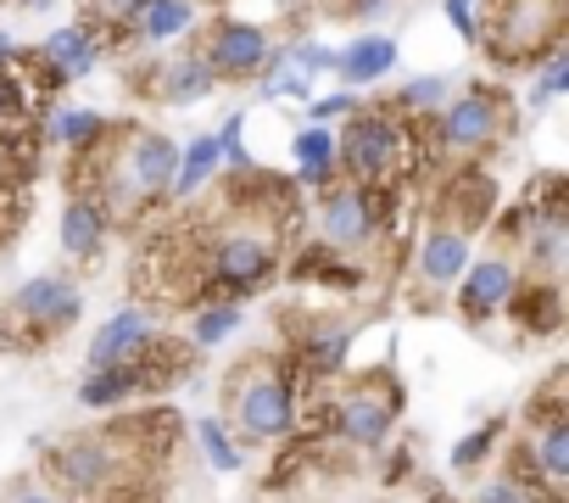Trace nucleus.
<instances>
[{"instance_id":"obj_9","label":"nucleus","mask_w":569,"mask_h":503,"mask_svg":"<svg viewBox=\"0 0 569 503\" xmlns=\"http://www.w3.org/2000/svg\"><path fill=\"white\" fill-rule=\"evenodd\" d=\"M268 51H273V46H268V34H262L257 23L223 18V23H212V34H207V46H201L196 57L207 62V73H212V79L240 85V79H257V73H262Z\"/></svg>"},{"instance_id":"obj_32","label":"nucleus","mask_w":569,"mask_h":503,"mask_svg":"<svg viewBox=\"0 0 569 503\" xmlns=\"http://www.w3.org/2000/svg\"><path fill=\"white\" fill-rule=\"evenodd\" d=\"M246 112H229L223 118V129H218V157H223V168H234V174H251L257 162H251V151H246Z\"/></svg>"},{"instance_id":"obj_24","label":"nucleus","mask_w":569,"mask_h":503,"mask_svg":"<svg viewBox=\"0 0 569 503\" xmlns=\"http://www.w3.org/2000/svg\"><path fill=\"white\" fill-rule=\"evenodd\" d=\"M107 135H112V124L96 107H62V112H51V140L68 146V151H79V157L96 151Z\"/></svg>"},{"instance_id":"obj_25","label":"nucleus","mask_w":569,"mask_h":503,"mask_svg":"<svg viewBox=\"0 0 569 503\" xmlns=\"http://www.w3.org/2000/svg\"><path fill=\"white\" fill-rule=\"evenodd\" d=\"M212 73H207V62L201 57H179L168 73H162V85H157V96L168 101V107H190V101H201V96H212Z\"/></svg>"},{"instance_id":"obj_7","label":"nucleus","mask_w":569,"mask_h":503,"mask_svg":"<svg viewBox=\"0 0 569 503\" xmlns=\"http://www.w3.org/2000/svg\"><path fill=\"white\" fill-rule=\"evenodd\" d=\"M380 224H386V207H380V196L369 185H330L325 201H319L325 246L341 251V258H347V251H358V246H369L380 235Z\"/></svg>"},{"instance_id":"obj_22","label":"nucleus","mask_w":569,"mask_h":503,"mask_svg":"<svg viewBox=\"0 0 569 503\" xmlns=\"http://www.w3.org/2000/svg\"><path fill=\"white\" fill-rule=\"evenodd\" d=\"M223 168L218 157V135H196L190 146H179V168H173V190L168 196H196L201 185H212Z\"/></svg>"},{"instance_id":"obj_23","label":"nucleus","mask_w":569,"mask_h":503,"mask_svg":"<svg viewBox=\"0 0 569 503\" xmlns=\"http://www.w3.org/2000/svg\"><path fill=\"white\" fill-rule=\"evenodd\" d=\"M190 18H196V0H146L140 7V18L129 23L146 46H168V40H179L184 29H190Z\"/></svg>"},{"instance_id":"obj_30","label":"nucleus","mask_w":569,"mask_h":503,"mask_svg":"<svg viewBox=\"0 0 569 503\" xmlns=\"http://www.w3.org/2000/svg\"><path fill=\"white\" fill-rule=\"evenodd\" d=\"M196 442H201V453H207V464L212 470H240V447H234V436H229V425L223 420H201L196 425Z\"/></svg>"},{"instance_id":"obj_6","label":"nucleus","mask_w":569,"mask_h":503,"mask_svg":"<svg viewBox=\"0 0 569 503\" xmlns=\"http://www.w3.org/2000/svg\"><path fill=\"white\" fill-rule=\"evenodd\" d=\"M508 129V107L491 96V90H463V96H447V107L436 112V140L441 151L452 157H480L502 140Z\"/></svg>"},{"instance_id":"obj_35","label":"nucleus","mask_w":569,"mask_h":503,"mask_svg":"<svg viewBox=\"0 0 569 503\" xmlns=\"http://www.w3.org/2000/svg\"><path fill=\"white\" fill-rule=\"evenodd\" d=\"M352 112H358V90H336V96L308 101V124H319V129H330L336 118H352Z\"/></svg>"},{"instance_id":"obj_13","label":"nucleus","mask_w":569,"mask_h":503,"mask_svg":"<svg viewBox=\"0 0 569 503\" xmlns=\"http://www.w3.org/2000/svg\"><path fill=\"white\" fill-rule=\"evenodd\" d=\"M525 464H536V486L547 497H563V486H569V414L558 403L530 420V431H525Z\"/></svg>"},{"instance_id":"obj_42","label":"nucleus","mask_w":569,"mask_h":503,"mask_svg":"<svg viewBox=\"0 0 569 503\" xmlns=\"http://www.w3.org/2000/svg\"><path fill=\"white\" fill-rule=\"evenodd\" d=\"M7 162H12V146H7V140H0V179H7Z\"/></svg>"},{"instance_id":"obj_21","label":"nucleus","mask_w":569,"mask_h":503,"mask_svg":"<svg viewBox=\"0 0 569 503\" xmlns=\"http://www.w3.org/2000/svg\"><path fill=\"white\" fill-rule=\"evenodd\" d=\"M291 157H297V179L308 185V190H330L336 185V135L330 129H319V124H308V129H297V140H291Z\"/></svg>"},{"instance_id":"obj_18","label":"nucleus","mask_w":569,"mask_h":503,"mask_svg":"<svg viewBox=\"0 0 569 503\" xmlns=\"http://www.w3.org/2000/svg\"><path fill=\"white\" fill-rule=\"evenodd\" d=\"M397 40L391 34H358L347 51H336V73H341V90H363V85H380L386 73H397Z\"/></svg>"},{"instance_id":"obj_33","label":"nucleus","mask_w":569,"mask_h":503,"mask_svg":"<svg viewBox=\"0 0 569 503\" xmlns=\"http://www.w3.org/2000/svg\"><path fill=\"white\" fill-rule=\"evenodd\" d=\"M284 62H291L302 79H313V73H330V68H336V51L319 46V40H297L291 51H284Z\"/></svg>"},{"instance_id":"obj_39","label":"nucleus","mask_w":569,"mask_h":503,"mask_svg":"<svg viewBox=\"0 0 569 503\" xmlns=\"http://www.w3.org/2000/svg\"><path fill=\"white\" fill-rule=\"evenodd\" d=\"M341 7L352 12V18H375V12H386L391 0H341Z\"/></svg>"},{"instance_id":"obj_28","label":"nucleus","mask_w":569,"mask_h":503,"mask_svg":"<svg viewBox=\"0 0 569 503\" xmlns=\"http://www.w3.org/2000/svg\"><path fill=\"white\" fill-rule=\"evenodd\" d=\"M240 331V303H207L190 325V347H218Z\"/></svg>"},{"instance_id":"obj_31","label":"nucleus","mask_w":569,"mask_h":503,"mask_svg":"<svg viewBox=\"0 0 569 503\" xmlns=\"http://www.w3.org/2000/svg\"><path fill=\"white\" fill-rule=\"evenodd\" d=\"M447 96H452V85H447L441 73H425V79L402 85V107H413V112H425V118H436V112L447 107Z\"/></svg>"},{"instance_id":"obj_37","label":"nucleus","mask_w":569,"mask_h":503,"mask_svg":"<svg viewBox=\"0 0 569 503\" xmlns=\"http://www.w3.org/2000/svg\"><path fill=\"white\" fill-rule=\"evenodd\" d=\"M475 503H536V492H525L519 481L497 475V481H486V486L475 492Z\"/></svg>"},{"instance_id":"obj_8","label":"nucleus","mask_w":569,"mask_h":503,"mask_svg":"<svg viewBox=\"0 0 569 503\" xmlns=\"http://www.w3.org/2000/svg\"><path fill=\"white\" fill-rule=\"evenodd\" d=\"M51 475L73 492V497H96L112 481H123V447L112 436H73L51 453Z\"/></svg>"},{"instance_id":"obj_29","label":"nucleus","mask_w":569,"mask_h":503,"mask_svg":"<svg viewBox=\"0 0 569 503\" xmlns=\"http://www.w3.org/2000/svg\"><path fill=\"white\" fill-rule=\"evenodd\" d=\"M146 0H84V23L96 34H129V23L140 18Z\"/></svg>"},{"instance_id":"obj_11","label":"nucleus","mask_w":569,"mask_h":503,"mask_svg":"<svg viewBox=\"0 0 569 503\" xmlns=\"http://www.w3.org/2000/svg\"><path fill=\"white\" fill-rule=\"evenodd\" d=\"M84 314V297L73 280L62 275H34L18 297H12V319L23 336H51V331H68L73 319Z\"/></svg>"},{"instance_id":"obj_19","label":"nucleus","mask_w":569,"mask_h":503,"mask_svg":"<svg viewBox=\"0 0 569 503\" xmlns=\"http://www.w3.org/2000/svg\"><path fill=\"white\" fill-rule=\"evenodd\" d=\"M51 101V85L34 79V68L23 62V51L12 62H0V129L29 124V112H40Z\"/></svg>"},{"instance_id":"obj_14","label":"nucleus","mask_w":569,"mask_h":503,"mask_svg":"<svg viewBox=\"0 0 569 503\" xmlns=\"http://www.w3.org/2000/svg\"><path fill=\"white\" fill-rule=\"evenodd\" d=\"M513 292H519V269L508 258H480V264H469L458 275V308H463V319L502 314L513 303Z\"/></svg>"},{"instance_id":"obj_1","label":"nucleus","mask_w":569,"mask_h":503,"mask_svg":"<svg viewBox=\"0 0 569 503\" xmlns=\"http://www.w3.org/2000/svg\"><path fill=\"white\" fill-rule=\"evenodd\" d=\"M173 168H179V146L168 135L134 124V129L118 135L112 157L96 168V190L90 196L101 201L107 224L112 218H134L140 207H151V201H162L173 190Z\"/></svg>"},{"instance_id":"obj_4","label":"nucleus","mask_w":569,"mask_h":503,"mask_svg":"<svg viewBox=\"0 0 569 503\" xmlns=\"http://www.w3.org/2000/svg\"><path fill=\"white\" fill-rule=\"evenodd\" d=\"M408 162V135H402V118H391L386 107H358L347 135L336 140V168L352 179V185H386L397 168Z\"/></svg>"},{"instance_id":"obj_15","label":"nucleus","mask_w":569,"mask_h":503,"mask_svg":"<svg viewBox=\"0 0 569 503\" xmlns=\"http://www.w3.org/2000/svg\"><path fill=\"white\" fill-rule=\"evenodd\" d=\"M391 425H397V403L380 397V392H347L336 403V436L352 442V447H363V453L386 447L391 442Z\"/></svg>"},{"instance_id":"obj_26","label":"nucleus","mask_w":569,"mask_h":503,"mask_svg":"<svg viewBox=\"0 0 569 503\" xmlns=\"http://www.w3.org/2000/svg\"><path fill=\"white\" fill-rule=\"evenodd\" d=\"M508 308L519 314V331H536V336L558 331V319H563V297H558L552 280H547V286H525V292H513Z\"/></svg>"},{"instance_id":"obj_43","label":"nucleus","mask_w":569,"mask_h":503,"mask_svg":"<svg viewBox=\"0 0 569 503\" xmlns=\"http://www.w3.org/2000/svg\"><path fill=\"white\" fill-rule=\"evenodd\" d=\"M23 7H29V12H51V7H57V0H23Z\"/></svg>"},{"instance_id":"obj_20","label":"nucleus","mask_w":569,"mask_h":503,"mask_svg":"<svg viewBox=\"0 0 569 503\" xmlns=\"http://www.w3.org/2000/svg\"><path fill=\"white\" fill-rule=\"evenodd\" d=\"M107 213H101V201L84 190V196H73L68 207H62V251L68 258H101V246H107Z\"/></svg>"},{"instance_id":"obj_38","label":"nucleus","mask_w":569,"mask_h":503,"mask_svg":"<svg viewBox=\"0 0 569 503\" xmlns=\"http://www.w3.org/2000/svg\"><path fill=\"white\" fill-rule=\"evenodd\" d=\"M447 18H452V29H458V40H480V23H475V0H447Z\"/></svg>"},{"instance_id":"obj_40","label":"nucleus","mask_w":569,"mask_h":503,"mask_svg":"<svg viewBox=\"0 0 569 503\" xmlns=\"http://www.w3.org/2000/svg\"><path fill=\"white\" fill-rule=\"evenodd\" d=\"M7 503H62L57 492H46V486H23L18 497H7Z\"/></svg>"},{"instance_id":"obj_17","label":"nucleus","mask_w":569,"mask_h":503,"mask_svg":"<svg viewBox=\"0 0 569 503\" xmlns=\"http://www.w3.org/2000/svg\"><path fill=\"white\" fill-rule=\"evenodd\" d=\"M146 347H151V319H146V308H118V314L96 331V342H90V369L129 364V358H140Z\"/></svg>"},{"instance_id":"obj_34","label":"nucleus","mask_w":569,"mask_h":503,"mask_svg":"<svg viewBox=\"0 0 569 503\" xmlns=\"http://www.w3.org/2000/svg\"><path fill=\"white\" fill-rule=\"evenodd\" d=\"M569 90V57H563V46L547 57V68H541V79H536V90H530V101L541 107V101H552V96H563Z\"/></svg>"},{"instance_id":"obj_2","label":"nucleus","mask_w":569,"mask_h":503,"mask_svg":"<svg viewBox=\"0 0 569 503\" xmlns=\"http://www.w3.org/2000/svg\"><path fill=\"white\" fill-rule=\"evenodd\" d=\"M273 269H279V235H273L268 224L246 218V224H229V229L212 235L207 264H201V292H207V297L218 292L223 303H234V297L268 286Z\"/></svg>"},{"instance_id":"obj_3","label":"nucleus","mask_w":569,"mask_h":503,"mask_svg":"<svg viewBox=\"0 0 569 503\" xmlns=\"http://www.w3.org/2000/svg\"><path fill=\"white\" fill-rule=\"evenodd\" d=\"M229 420L246 442H279L297 431V381L279 364H246L229 381Z\"/></svg>"},{"instance_id":"obj_41","label":"nucleus","mask_w":569,"mask_h":503,"mask_svg":"<svg viewBox=\"0 0 569 503\" xmlns=\"http://www.w3.org/2000/svg\"><path fill=\"white\" fill-rule=\"evenodd\" d=\"M12 57H18V40H12L7 29H0V62H12Z\"/></svg>"},{"instance_id":"obj_5","label":"nucleus","mask_w":569,"mask_h":503,"mask_svg":"<svg viewBox=\"0 0 569 503\" xmlns=\"http://www.w3.org/2000/svg\"><path fill=\"white\" fill-rule=\"evenodd\" d=\"M480 40L497 62H536L563 46V0H491Z\"/></svg>"},{"instance_id":"obj_12","label":"nucleus","mask_w":569,"mask_h":503,"mask_svg":"<svg viewBox=\"0 0 569 503\" xmlns=\"http://www.w3.org/2000/svg\"><path fill=\"white\" fill-rule=\"evenodd\" d=\"M151 342H157V336H151ZM162 375H173V364L151 358V347H146V353L129 358V364L90 369V375L79 381V403H84V408H123V403H134L140 392H157Z\"/></svg>"},{"instance_id":"obj_36","label":"nucleus","mask_w":569,"mask_h":503,"mask_svg":"<svg viewBox=\"0 0 569 503\" xmlns=\"http://www.w3.org/2000/svg\"><path fill=\"white\" fill-rule=\"evenodd\" d=\"M491 442H497V425H480V431H469V436L452 447V470H475V464H486Z\"/></svg>"},{"instance_id":"obj_27","label":"nucleus","mask_w":569,"mask_h":503,"mask_svg":"<svg viewBox=\"0 0 569 503\" xmlns=\"http://www.w3.org/2000/svg\"><path fill=\"white\" fill-rule=\"evenodd\" d=\"M347 347H352V331L347 325H302V342H297V353L308 358V369L347 364Z\"/></svg>"},{"instance_id":"obj_16","label":"nucleus","mask_w":569,"mask_h":503,"mask_svg":"<svg viewBox=\"0 0 569 503\" xmlns=\"http://www.w3.org/2000/svg\"><path fill=\"white\" fill-rule=\"evenodd\" d=\"M469 264H475V251H469V229L463 224H430L425 229V240H419V280L430 292L452 286Z\"/></svg>"},{"instance_id":"obj_10","label":"nucleus","mask_w":569,"mask_h":503,"mask_svg":"<svg viewBox=\"0 0 569 503\" xmlns=\"http://www.w3.org/2000/svg\"><path fill=\"white\" fill-rule=\"evenodd\" d=\"M23 57H29V68H40L46 85L57 90V85L90 79V73L101 68V57H107V40H101L90 23H73V29H51L46 46H40V51H23Z\"/></svg>"}]
</instances>
